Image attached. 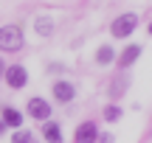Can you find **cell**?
<instances>
[{
	"label": "cell",
	"mask_w": 152,
	"mask_h": 143,
	"mask_svg": "<svg viewBox=\"0 0 152 143\" xmlns=\"http://www.w3.org/2000/svg\"><path fill=\"white\" fill-rule=\"evenodd\" d=\"M23 48V31L17 25H6L0 28V51L6 53H14V51Z\"/></svg>",
	"instance_id": "cell-1"
},
{
	"label": "cell",
	"mask_w": 152,
	"mask_h": 143,
	"mask_svg": "<svg viewBox=\"0 0 152 143\" xmlns=\"http://www.w3.org/2000/svg\"><path fill=\"white\" fill-rule=\"evenodd\" d=\"M135 25H138V17L127 11V14H121V17H115V20H113L110 34H113L115 39H124V37H130V34L135 31Z\"/></svg>",
	"instance_id": "cell-2"
},
{
	"label": "cell",
	"mask_w": 152,
	"mask_h": 143,
	"mask_svg": "<svg viewBox=\"0 0 152 143\" xmlns=\"http://www.w3.org/2000/svg\"><path fill=\"white\" fill-rule=\"evenodd\" d=\"M3 76H6V82H9L11 90L26 87V82H28V70L23 65H14V67H9V70H3Z\"/></svg>",
	"instance_id": "cell-3"
},
{
	"label": "cell",
	"mask_w": 152,
	"mask_h": 143,
	"mask_svg": "<svg viewBox=\"0 0 152 143\" xmlns=\"http://www.w3.org/2000/svg\"><path fill=\"white\" fill-rule=\"evenodd\" d=\"M28 115L37 118V121H48V118H51V107H48V101H42V98H31V101H28Z\"/></svg>",
	"instance_id": "cell-4"
},
{
	"label": "cell",
	"mask_w": 152,
	"mask_h": 143,
	"mask_svg": "<svg viewBox=\"0 0 152 143\" xmlns=\"http://www.w3.org/2000/svg\"><path fill=\"white\" fill-rule=\"evenodd\" d=\"M73 95H76V87H73L71 82H56V84H54V98L59 101V104L73 101Z\"/></svg>",
	"instance_id": "cell-5"
},
{
	"label": "cell",
	"mask_w": 152,
	"mask_h": 143,
	"mask_svg": "<svg viewBox=\"0 0 152 143\" xmlns=\"http://www.w3.org/2000/svg\"><path fill=\"white\" fill-rule=\"evenodd\" d=\"M127 87H130V76H127V73H118V76L113 79V84H110V90H107V95L110 98H121V95L127 93Z\"/></svg>",
	"instance_id": "cell-6"
},
{
	"label": "cell",
	"mask_w": 152,
	"mask_h": 143,
	"mask_svg": "<svg viewBox=\"0 0 152 143\" xmlns=\"http://www.w3.org/2000/svg\"><path fill=\"white\" fill-rule=\"evenodd\" d=\"M96 138H99V129H96L93 121L82 124V126L76 129V143H96Z\"/></svg>",
	"instance_id": "cell-7"
},
{
	"label": "cell",
	"mask_w": 152,
	"mask_h": 143,
	"mask_svg": "<svg viewBox=\"0 0 152 143\" xmlns=\"http://www.w3.org/2000/svg\"><path fill=\"white\" fill-rule=\"evenodd\" d=\"M3 124H6V126L20 129V126H23V112L14 110V107H3Z\"/></svg>",
	"instance_id": "cell-8"
},
{
	"label": "cell",
	"mask_w": 152,
	"mask_h": 143,
	"mask_svg": "<svg viewBox=\"0 0 152 143\" xmlns=\"http://www.w3.org/2000/svg\"><path fill=\"white\" fill-rule=\"evenodd\" d=\"M138 56H141V45H130V48H127L124 53L118 56V67H121V70H124V67H130L132 62L138 59Z\"/></svg>",
	"instance_id": "cell-9"
},
{
	"label": "cell",
	"mask_w": 152,
	"mask_h": 143,
	"mask_svg": "<svg viewBox=\"0 0 152 143\" xmlns=\"http://www.w3.org/2000/svg\"><path fill=\"white\" fill-rule=\"evenodd\" d=\"M42 135H45L48 143H62V129H59V124H54V121H45Z\"/></svg>",
	"instance_id": "cell-10"
},
{
	"label": "cell",
	"mask_w": 152,
	"mask_h": 143,
	"mask_svg": "<svg viewBox=\"0 0 152 143\" xmlns=\"http://www.w3.org/2000/svg\"><path fill=\"white\" fill-rule=\"evenodd\" d=\"M34 28H37L39 37H51V34H54V22H51L48 17H37V20H34Z\"/></svg>",
	"instance_id": "cell-11"
},
{
	"label": "cell",
	"mask_w": 152,
	"mask_h": 143,
	"mask_svg": "<svg viewBox=\"0 0 152 143\" xmlns=\"http://www.w3.org/2000/svg\"><path fill=\"white\" fill-rule=\"evenodd\" d=\"M113 59H115V51L110 48V45H102L99 53H96V62H99V65H110Z\"/></svg>",
	"instance_id": "cell-12"
},
{
	"label": "cell",
	"mask_w": 152,
	"mask_h": 143,
	"mask_svg": "<svg viewBox=\"0 0 152 143\" xmlns=\"http://www.w3.org/2000/svg\"><path fill=\"white\" fill-rule=\"evenodd\" d=\"M11 143H39V140L34 138L31 132H23V129H17V132H14V138H11Z\"/></svg>",
	"instance_id": "cell-13"
},
{
	"label": "cell",
	"mask_w": 152,
	"mask_h": 143,
	"mask_svg": "<svg viewBox=\"0 0 152 143\" xmlns=\"http://www.w3.org/2000/svg\"><path fill=\"white\" fill-rule=\"evenodd\" d=\"M104 118H107V121H121V107L110 104L107 110H104Z\"/></svg>",
	"instance_id": "cell-14"
},
{
	"label": "cell",
	"mask_w": 152,
	"mask_h": 143,
	"mask_svg": "<svg viewBox=\"0 0 152 143\" xmlns=\"http://www.w3.org/2000/svg\"><path fill=\"white\" fill-rule=\"evenodd\" d=\"M96 140H99V143H113V135H99Z\"/></svg>",
	"instance_id": "cell-15"
},
{
	"label": "cell",
	"mask_w": 152,
	"mask_h": 143,
	"mask_svg": "<svg viewBox=\"0 0 152 143\" xmlns=\"http://www.w3.org/2000/svg\"><path fill=\"white\" fill-rule=\"evenodd\" d=\"M3 132H6V124H3V121H0V135H3Z\"/></svg>",
	"instance_id": "cell-16"
},
{
	"label": "cell",
	"mask_w": 152,
	"mask_h": 143,
	"mask_svg": "<svg viewBox=\"0 0 152 143\" xmlns=\"http://www.w3.org/2000/svg\"><path fill=\"white\" fill-rule=\"evenodd\" d=\"M3 70H6V67H3V62H0V76H3Z\"/></svg>",
	"instance_id": "cell-17"
},
{
	"label": "cell",
	"mask_w": 152,
	"mask_h": 143,
	"mask_svg": "<svg viewBox=\"0 0 152 143\" xmlns=\"http://www.w3.org/2000/svg\"><path fill=\"white\" fill-rule=\"evenodd\" d=\"M147 31H149V37H152V22H149V28H147Z\"/></svg>",
	"instance_id": "cell-18"
}]
</instances>
